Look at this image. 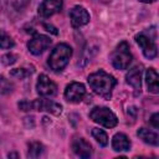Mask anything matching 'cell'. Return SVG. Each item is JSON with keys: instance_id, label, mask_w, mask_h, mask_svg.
Instances as JSON below:
<instances>
[{"instance_id": "obj_1", "label": "cell", "mask_w": 159, "mask_h": 159, "mask_svg": "<svg viewBox=\"0 0 159 159\" xmlns=\"http://www.w3.org/2000/svg\"><path fill=\"white\" fill-rule=\"evenodd\" d=\"M87 81L94 93L103 97L104 99H111L112 91H113L114 86L117 84V80L112 75L104 72L103 70H99V71L89 75Z\"/></svg>"}, {"instance_id": "obj_2", "label": "cell", "mask_w": 159, "mask_h": 159, "mask_svg": "<svg viewBox=\"0 0 159 159\" xmlns=\"http://www.w3.org/2000/svg\"><path fill=\"white\" fill-rule=\"evenodd\" d=\"M71 56H72L71 46H68L67 43H58L51 51L47 63L51 70H53L55 72H60L67 66Z\"/></svg>"}, {"instance_id": "obj_3", "label": "cell", "mask_w": 159, "mask_h": 159, "mask_svg": "<svg viewBox=\"0 0 159 159\" xmlns=\"http://www.w3.org/2000/svg\"><path fill=\"white\" fill-rule=\"evenodd\" d=\"M132 60L133 57L129 51V45L125 41L119 42L111 55V62L117 70H127Z\"/></svg>"}, {"instance_id": "obj_4", "label": "cell", "mask_w": 159, "mask_h": 159, "mask_svg": "<svg viewBox=\"0 0 159 159\" xmlns=\"http://www.w3.org/2000/svg\"><path fill=\"white\" fill-rule=\"evenodd\" d=\"M89 118L106 128H113L118 123L117 116L107 107H94L89 112Z\"/></svg>"}, {"instance_id": "obj_5", "label": "cell", "mask_w": 159, "mask_h": 159, "mask_svg": "<svg viewBox=\"0 0 159 159\" xmlns=\"http://www.w3.org/2000/svg\"><path fill=\"white\" fill-rule=\"evenodd\" d=\"M51 39L46 35H35L27 43V48L32 55H41L51 46Z\"/></svg>"}, {"instance_id": "obj_6", "label": "cell", "mask_w": 159, "mask_h": 159, "mask_svg": "<svg viewBox=\"0 0 159 159\" xmlns=\"http://www.w3.org/2000/svg\"><path fill=\"white\" fill-rule=\"evenodd\" d=\"M37 93L42 97H52L57 93V86L46 75H40L36 83Z\"/></svg>"}, {"instance_id": "obj_7", "label": "cell", "mask_w": 159, "mask_h": 159, "mask_svg": "<svg viewBox=\"0 0 159 159\" xmlns=\"http://www.w3.org/2000/svg\"><path fill=\"white\" fill-rule=\"evenodd\" d=\"M86 96V87L82 83L72 82L65 89V98L71 103H78Z\"/></svg>"}, {"instance_id": "obj_8", "label": "cell", "mask_w": 159, "mask_h": 159, "mask_svg": "<svg viewBox=\"0 0 159 159\" xmlns=\"http://www.w3.org/2000/svg\"><path fill=\"white\" fill-rule=\"evenodd\" d=\"M30 109H36V111H46L52 114H60L62 112V106L51 101V99H35L30 102Z\"/></svg>"}, {"instance_id": "obj_9", "label": "cell", "mask_w": 159, "mask_h": 159, "mask_svg": "<svg viewBox=\"0 0 159 159\" xmlns=\"http://www.w3.org/2000/svg\"><path fill=\"white\" fill-rule=\"evenodd\" d=\"M135 41L140 46L142 51H143V55L147 57V58H154L158 53V50H157V45L155 42L147 35L144 34H139L135 36Z\"/></svg>"}, {"instance_id": "obj_10", "label": "cell", "mask_w": 159, "mask_h": 159, "mask_svg": "<svg viewBox=\"0 0 159 159\" xmlns=\"http://www.w3.org/2000/svg\"><path fill=\"white\" fill-rule=\"evenodd\" d=\"M70 19H71V25L73 27H81L86 24L89 22V14L83 6H75L70 11Z\"/></svg>"}, {"instance_id": "obj_11", "label": "cell", "mask_w": 159, "mask_h": 159, "mask_svg": "<svg viewBox=\"0 0 159 159\" xmlns=\"http://www.w3.org/2000/svg\"><path fill=\"white\" fill-rule=\"evenodd\" d=\"M62 0H43L39 6V14L42 17H50L62 9Z\"/></svg>"}, {"instance_id": "obj_12", "label": "cell", "mask_w": 159, "mask_h": 159, "mask_svg": "<svg viewBox=\"0 0 159 159\" xmlns=\"http://www.w3.org/2000/svg\"><path fill=\"white\" fill-rule=\"evenodd\" d=\"M72 150L80 158H89L92 155V147L83 138H77L72 142Z\"/></svg>"}, {"instance_id": "obj_13", "label": "cell", "mask_w": 159, "mask_h": 159, "mask_svg": "<svg viewBox=\"0 0 159 159\" xmlns=\"http://www.w3.org/2000/svg\"><path fill=\"white\" fill-rule=\"evenodd\" d=\"M125 80H127V83L134 88L135 93H140V89H142V68L140 67L135 66L132 70H129V72L125 76Z\"/></svg>"}, {"instance_id": "obj_14", "label": "cell", "mask_w": 159, "mask_h": 159, "mask_svg": "<svg viewBox=\"0 0 159 159\" xmlns=\"http://www.w3.org/2000/svg\"><path fill=\"white\" fill-rule=\"evenodd\" d=\"M145 82L148 91L152 93H158L159 92V77L158 73L154 68H148L145 72Z\"/></svg>"}, {"instance_id": "obj_15", "label": "cell", "mask_w": 159, "mask_h": 159, "mask_svg": "<svg viewBox=\"0 0 159 159\" xmlns=\"http://www.w3.org/2000/svg\"><path fill=\"white\" fill-rule=\"evenodd\" d=\"M112 148L116 152H124L128 150L130 148V140L128 139V137L123 133H117L114 134L113 139H112Z\"/></svg>"}, {"instance_id": "obj_16", "label": "cell", "mask_w": 159, "mask_h": 159, "mask_svg": "<svg viewBox=\"0 0 159 159\" xmlns=\"http://www.w3.org/2000/svg\"><path fill=\"white\" fill-rule=\"evenodd\" d=\"M137 134L147 144H150V145H158L159 144V137L153 130H149L147 128H140V129H138Z\"/></svg>"}, {"instance_id": "obj_17", "label": "cell", "mask_w": 159, "mask_h": 159, "mask_svg": "<svg viewBox=\"0 0 159 159\" xmlns=\"http://www.w3.org/2000/svg\"><path fill=\"white\" fill-rule=\"evenodd\" d=\"M43 145L39 142H34L29 145V150H27V157L29 158H39L43 154Z\"/></svg>"}, {"instance_id": "obj_18", "label": "cell", "mask_w": 159, "mask_h": 159, "mask_svg": "<svg viewBox=\"0 0 159 159\" xmlns=\"http://www.w3.org/2000/svg\"><path fill=\"white\" fill-rule=\"evenodd\" d=\"M92 137L97 140V143L102 147H106L108 144V135L106 134L104 130L99 129V128H93L92 129Z\"/></svg>"}, {"instance_id": "obj_19", "label": "cell", "mask_w": 159, "mask_h": 159, "mask_svg": "<svg viewBox=\"0 0 159 159\" xmlns=\"http://www.w3.org/2000/svg\"><path fill=\"white\" fill-rule=\"evenodd\" d=\"M14 40L11 39L10 35H7L4 30H0V48H11L14 47Z\"/></svg>"}, {"instance_id": "obj_20", "label": "cell", "mask_w": 159, "mask_h": 159, "mask_svg": "<svg viewBox=\"0 0 159 159\" xmlns=\"http://www.w3.org/2000/svg\"><path fill=\"white\" fill-rule=\"evenodd\" d=\"M32 70H27V68H14L10 72V76L16 78V80H24L29 76H31Z\"/></svg>"}, {"instance_id": "obj_21", "label": "cell", "mask_w": 159, "mask_h": 159, "mask_svg": "<svg viewBox=\"0 0 159 159\" xmlns=\"http://www.w3.org/2000/svg\"><path fill=\"white\" fill-rule=\"evenodd\" d=\"M1 61H2L4 65L10 66V65H12V63H15V62L17 61V56H16L15 53H6V55L2 56Z\"/></svg>"}, {"instance_id": "obj_22", "label": "cell", "mask_w": 159, "mask_h": 159, "mask_svg": "<svg viewBox=\"0 0 159 159\" xmlns=\"http://www.w3.org/2000/svg\"><path fill=\"white\" fill-rule=\"evenodd\" d=\"M11 88H12V84L5 77H0V91L2 93H6V92H10Z\"/></svg>"}, {"instance_id": "obj_23", "label": "cell", "mask_w": 159, "mask_h": 159, "mask_svg": "<svg viewBox=\"0 0 159 159\" xmlns=\"http://www.w3.org/2000/svg\"><path fill=\"white\" fill-rule=\"evenodd\" d=\"M150 124H152L154 128H159V114H158V113H154V114L150 117Z\"/></svg>"}, {"instance_id": "obj_24", "label": "cell", "mask_w": 159, "mask_h": 159, "mask_svg": "<svg viewBox=\"0 0 159 159\" xmlns=\"http://www.w3.org/2000/svg\"><path fill=\"white\" fill-rule=\"evenodd\" d=\"M43 27L46 29V31H48V32H52L53 35H57V30H56V27H53L52 25H48V24H45V25H43Z\"/></svg>"}, {"instance_id": "obj_25", "label": "cell", "mask_w": 159, "mask_h": 159, "mask_svg": "<svg viewBox=\"0 0 159 159\" xmlns=\"http://www.w3.org/2000/svg\"><path fill=\"white\" fill-rule=\"evenodd\" d=\"M139 1H142V2H144V4H150V2H154L155 0H139Z\"/></svg>"}, {"instance_id": "obj_26", "label": "cell", "mask_w": 159, "mask_h": 159, "mask_svg": "<svg viewBox=\"0 0 159 159\" xmlns=\"http://www.w3.org/2000/svg\"><path fill=\"white\" fill-rule=\"evenodd\" d=\"M9 157H10V158H17L19 155H17L16 153H9Z\"/></svg>"}]
</instances>
